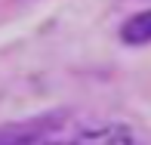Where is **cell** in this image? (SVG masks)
I'll return each instance as SVG.
<instances>
[{
	"instance_id": "6da1fadb",
	"label": "cell",
	"mask_w": 151,
	"mask_h": 145,
	"mask_svg": "<svg viewBox=\"0 0 151 145\" xmlns=\"http://www.w3.org/2000/svg\"><path fill=\"white\" fill-rule=\"evenodd\" d=\"M0 145H136L120 127H86V123H50L19 133Z\"/></svg>"
},
{
	"instance_id": "7a4b0ae2",
	"label": "cell",
	"mask_w": 151,
	"mask_h": 145,
	"mask_svg": "<svg viewBox=\"0 0 151 145\" xmlns=\"http://www.w3.org/2000/svg\"><path fill=\"white\" fill-rule=\"evenodd\" d=\"M120 37L127 40V43H148L151 40V9L127 19V25L120 28Z\"/></svg>"
}]
</instances>
